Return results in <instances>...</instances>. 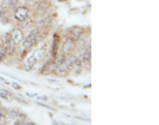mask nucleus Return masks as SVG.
<instances>
[{"instance_id": "obj_5", "label": "nucleus", "mask_w": 159, "mask_h": 125, "mask_svg": "<svg viewBox=\"0 0 159 125\" xmlns=\"http://www.w3.org/2000/svg\"><path fill=\"white\" fill-rule=\"evenodd\" d=\"M9 36H11V39H12V41L16 44L19 43H21V40H23V37H24V33H23V31L20 28H13L11 32H9Z\"/></svg>"}, {"instance_id": "obj_20", "label": "nucleus", "mask_w": 159, "mask_h": 125, "mask_svg": "<svg viewBox=\"0 0 159 125\" xmlns=\"http://www.w3.org/2000/svg\"><path fill=\"white\" fill-rule=\"evenodd\" d=\"M48 80V83H52V84H58L57 80H54V79H47Z\"/></svg>"}, {"instance_id": "obj_9", "label": "nucleus", "mask_w": 159, "mask_h": 125, "mask_svg": "<svg viewBox=\"0 0 159 125\" xmlns=\"http://www.w3.org/2000/svg\"><path fill=\"white\" fill-rule=\"evenodd\" d=\"M36 64H37V60H36V57L33 56V53H31V55H29V56L27 57V60H25V67H24V71H27V72L32 71Z\"/></svg>"}, {"instance_id": "obj_14", "label": "nucleus", "mask_w": 159, "mask_h": 125, "mask_svg": "<svg viewBox=\"0 0 159 125\" xmlns=\"http://www.w3.org/2000/svg\"><path fill=\"white\" fill-rule=\"evenodd\" d=\"M49 4H51V3H49V0H43V2L39 4V9H40V11H44V9L49 8Z\"/></svg>"}, {"instance_id": "obj_22", "label": "nucleus", "mask_w": 159, "mask_h": 125, "mask_svg": "<svg viewBox=\"0 0 159 125\" xmlns=\"http://www.w3.org/2000/svg\"><path fill=\"white\" fill-rule=\"evenodd\" d=\"M0 81H3V83H6V84H9V83L7 81V80H6V79H3L2 76H0Z\"/></svg>"}, {"instance_id": "obj_2", "label": "nucleus", "mask_w": 159, "mask_h": 125, "mask_svg": "<svg viewBox=\"0 0 159 125\" xmlns=\"http://www.w3.org/2000/svg\"><path fill=\"white\" fill-rule=\"evenodd\" d=\"M3 41H4L3 47H4V49H6V52H7V56H11V55H13L15 49H16V44L12 41L11 36H9V32L3 36Z\"/></svg>"}, {"instance_id": "obj_10", "label": "nucleus", "mask_w": 159, "mask_h": 125, "mask_svg": "<svg viewBox=\"0 0 159 125\" xmlns=\"http://www.w3.org/2000/svg\"><path fill=\"white\" fill-rule=\"evenodd\" d=\"M33 56L36 57L37 61H41V60H44V59L47 57V48L44 47V46L37 48L36 51H33Z\"/></svg>"}, {"instance_id": "obj_17", "label": "nucleus", "mask_w": 159, "mask_h": 125, "mask_svg": "<svg viewBox=\"0 0 159 125\" xmlns=\"http://www.w3.org/2000/svg\"><path fill=\"white\" fill-rule=\"evenodd\" d=\"M17 0H11V4H9V8H11V9H15V8H16L17 7Z\"/></svg>"}, {"instance_id": "obj_1", "label": "nucleus", "mask_w": 159, "mask_h": 125, "mask_svg": "<svg viewBox=\"0 0 159 125\" xmlns=\"http://www.w3.org/2000/svg\"><path fill=\"white\" fill-rule=\"evenodd\" d=\"M29 16H31V11H29V8L25 6H17L13 9V19L20 23L25 22Z\"/></svg>"}, {"instance_id": "obj_3", "label": "nucleus", "mask_w": 159, "mask_h": 125, "mask_svg": "<svg viewBox=\"0 0 159 125\" xmlns=\"http://www.w3.org/2000/svg\"><path fill=\"white\" fill-rule=\"evenodd\" d=\"M76 49H77V41L74 39L68 36L65 39V41H64V44H62V53L69 55V53H73Z\"/></svg>"}, {"instance_id": "obj_6", "label": "nucleus", "mask_w": 159, "mask_h": 125, "mask_svg": "<svg viewBox=\"0 0 159 125\" xmlns=\"http://www.w3.org/2000/svg\"><path fill=\"white\" fill-rule=\"evenodd\" d=\"M58 47H60V35H53V41H52V49H51V57L54 59L58 55Z\"/></svg>"}, {"instance_id": "obj_7", "label": "nucleus", "mask_w": 159, "mask_h": 125, "mask_svg": "<svg viewBox=\"0 0 159 125\" xmlns=\"http://www.w3.org/2000/svg\"><path fill=\"white\" fill-rule=\"evenodd\" d=\"M52 61H53V59H48L44 61L43 64V67L40 68V75H44V76H47V75L49 73H53V69H52Z\"/></svg>"}, {"instance_id": "obj_4", "label": "nucleus", "mask_w": 159, "mask_h": 125, "mask_svg": "<svg viewBox=\"0 0 159 125\" xmlns=\"http://www.w3.org/2000/svg\"><path fill=\"white\" fill-rule=\"evenodd\" d=\"M68 32H69V35H70L69 37H72V39H74L77 41V40L84 35L85 29H84L82 27H80V26H73V27H70L68 29Z\"/></svg>"}, {"instance_id": "obj_16", "label": "nucleus", "mask_w": 159, "mask_h": 125, "mask_svg": "<svg viewBox=\"0 0 159 125\" xmlns=\"http://www.w3.org/2000/svg\"><path fill=\"white\" fill-rule=\"evenodd\" d=\"M36 105H37V107H41V108H45V109H48V111H54V108L48 107L47 104H41V103H39V101H36Z\"/></svg>"}, {"instance_id": "obj_23", "label": "nucleus", "mask_w": 159, "mask_h": 125, "mask_svg": "<svg viewBox=\"0 0 159 125\" xmlns=\"http://www.w3.org/2000/svg\"><path fill=\"white\" fill-rule=\"evenodd\" d=\"M58 3H65V2H68V0H57Z\"/></svg>"}, {"instance_id": "obj_13", "label": "nucleus", "mask_w": 159, "mask_h": 125, "mask_svg": "<svg viewBox=\"0 0 159 125\" xmlns=\"http://www.w3.org/2000/svg\"><path fill=\"white\" fill-rule=\"evenodd\" d=\"M9 4H11V0H0V8H3L4 11L9 9Z\"/></svg>"}, {"instance_id": "obj_8", "label": "nucleus", "mask_w": 159, "mask_h": 125, "mask_svg": "<svg viewBox=\"0 0 159 125\" xmlns=\"http://www.w3.org/2000/svg\"><path fill=\"white\" fill-rule=\"evenodd\" d=\"M54 73H56L58 77H68L69 73H70V69H69L65 64H60V65L54 69Z\"/></svg>"}, {"instance_id": "obj_18", "label": "nucleus", "mask_w": 159, "mask_h": 125, "mask_svg": "<svg viewBox=\"0 0 159 125\" xmlns=\"http://www.w3.org/2000/svg\"><path fill=\"white\" fill-rule=\"evenodd\" d=\"M11 85H12V88H13V89H16V91H21V89H23V88H21V85H20V84H16V83H12Z\"/></svg>"}, {"instance_id": "obj_12", "label": "nucleus", "mask_w": 159, "mask_h": 125, "mask_svg": "<svg viewBox=\"0 0 159 125\" xmlns=\"http://www.w3.org/2000/svg\"><path fill=\"white\" fill-rule=\"evenodd\" d=\"M51 23H52V17H44L43 20H40L39 23H36V24H39L40 27H48V26H51Z\"/></svg>"}, {"instance_id": "obj_21", "label": "nucleus", "mask_w": 159, "mask_h": 125, "mask_svg": "<svg viewBox=\"0 0 159 125\" xmlns=\"http://www.w3.org/2000/svg\"><path fill=\"white\" fill-rule=\"evenodd\" d=\"M27 96H28V97H36V96H37V93H31V92H27Z\"/></svg>"}, {"instance_id": "obj_15", "label": "nucleus", "mask_w": 159, "mask_h": 125, "mask_svg": "<svg viewBox=\"0 0 159 125\" xmlns=\"http://www.w3.org/2000/svg\"><path fill=\"white\" fill-rule=\"evenodd\" d=\"M6 57H7V52H6V49H4L3 44H0V61L6 60Z\"/></svg>"}, {"instance_id": "obj_11", "label": "nucleus", "mask_w": 159, "mask_h": 125, "mask_svg": "<svg viewBox=\"0 0 159 125\" xmlns=\"http://www.w3.org/2000/svg\"><path fill=\"white\" fill-rule=\"evenodd\" d=\"M0 99H2V100H7V101H12V100L15 99V96L9 91H6V89L0 88Z\"/></svg>"}, {"instance_id": "obj_19", "label": "nucleus", "mask_w": 159, "mask_h": 125, "mask_svg": "<svg viewBox=\"0 0 159 125\" xmlns=\"http://www.w3.org/2000/svg\"><path fill=\"white\" fill-rule=\"evenodd\" d=\"M36 99L39 100V101H48V96H39V94H37V96H36Z\"/></svg>"}]
</instances>
